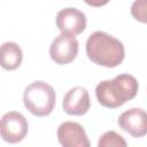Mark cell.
<instances>
[{"label":"cell","mask_w":147,"mask_h":147,"mask_svg":"<svg viewBox=\"0 0 147 147\" xmlns=\"http://www.w3.org/2000/svg\"><path fill=\"white\" fill-rule=\"evenodd\" d=\"M56 26L61 33L79 34L86 28V16L75 7L63 8L56 14Z\"/></svg>","instance_id":"cell-6"},{"label":"cell","mask_w":147,"mask_h":147,"mask_svg":"<svg viewBox=\"0 0 147 147\" xmlns=\"http://www.w3.org/2000/svg\"><path fill=\"white\" fill-rule=\"evenodd\" d=\"M131 15L139 22L147 23V0H136L131 6Z\"/></svg>","instance_id":"cell-12"},{"label":"cell","mask_w":147,"mask_h":147,"mask_svg":"<svg viewBox=\"0 0 147 147\" xmlns=\"http://www.w3.org/2000/svg\"><path fill=\"white\" fill-rule=\"evenodd\" d=\"M137 79L129 74H121L113 80H102L95 87L99 103L106 108H118L127 100L133 99L138 92Z\"/></svg>","instance_id":"cell-2"},{"label":"cell","mask_w":147,"mask_h":147,"mask_svg":"<svg viewBox=\"0 0 147 147\" xmlns=\"http://www.w3.org/2000/svg\"><path fill=\"white\" fill-rule=\"evenodd\" d=\"M78 41L75 36L61 33L52 41L49 47L51 59L57 64H67L72 62L78 54Z\"/></svg>","instance_id":"cell-5"},{"label":"cell","mask_w":147,"mask_h":147,"mask_svg":"<svg viewBox=\"0 0 147 147\" xmlns=\"http://www.w3.org/2000/svg\"><path fill=\"white\" fill-rule=\"evenodd\" d=\"M29 130L26 118L17 111H8L1 117L0 132L5 141L17 144L22 141Z\"/></svg>","instance_id":"cell-4"},{"label":"cell","mask_w":147,"mask_h":147,"mask_svg":"<svg viewBox=\"0 0 147 147\" xmlns=\"http://www.w3.org/2000/svg\"><path fill=\"white\" fill-rule=\"evenodd\" d=\"M55 91L46 82L36 80L24 90L23 102L25 108L36 116H47L55 106Z\"/></svg>","instance_id":"cell-3"},{"label":"cell","mask_w":147,"mask_h":147,"mask_svg":"<svg viewBox=\"0 0 147 147\" xmlns=\"http://www.w3.org/2000/svg\"><path fill=\"white\" fill-rule=\"evenodd\" d=\"M1 67L6 70H15L18 68L23 60V53L21 47L13 41H7L1 45L0 49Z\"/></svg>","instance_id":"cell-10"},{"label":"cell","mask_w":147,"mask_h":147,"mask_svg":"<svg viewBox=\"0 0 147 147\" xmlns=\"http://www.w3.org/2000/svg\"><path fill=\"white\" fill-rule=\"evenodd\" d=\"M57 140L62 147H91L84 127L76 122H63L57 127Z\"/></svg>","instance_id":"cell-8"},{"label":"cell","mask_w":147,"mask_h":147,"mask_svg":"<svg viewBox=\"0 0 147 147\" xmlns=\"http://www.w3.org/2000/svg\"><path fill=\"white\" fill-rule=\"evenodd\" d=\"M91 102H90V95L85 87L83 86H75L70 88L62 102L63 110L69 115L75 116H82L87 113L90 109Z\"/></svg>","instance_id":"cell-9"},{"label":"cell","mask_w":147,"mask_h":147,"mask_svg":"<svg viewBox=\"0 0 147 147\" xmlns=\"http://www.w3.org/2000/svg\"><path fill=\"white\" fill-rule=\"evenodd\" d=\"M98 147H127V145L121 134L115 131H107L100 137Z\"/></svg>","instance_id":"cell-11"},{"label":"cell","mask_w":147,"mask_h":147,"mask_svg":"<svg viewBox=\"0 0 147 147\" xmlns=\"http://www.w3.org/2000/svg\"><path fill=\"white\" fill-rule=\"evenodd\" d=\"M86 54L95 64L115 68L123 62L125 49L123 44L115 37L103 31H95L87 38Z\"/></svg>","instance_id":"cell-1"},{"label":"cell","mask_w":147,"mask_h":147,"mask_svg":"<svg viewBox=\"0 0 147 147\" xmlns=\"http://www.w3.org/2000/svg\"><path fill=\"white\" fill-rule=\"evenodd\" d=\"M118 125L134 138L147 134V113L141 108H130L118 117Z\"/></svg>","instance_id":"cell-7"}]
</instances>
